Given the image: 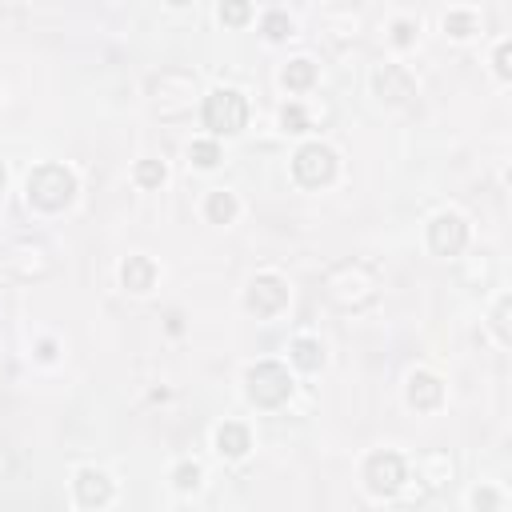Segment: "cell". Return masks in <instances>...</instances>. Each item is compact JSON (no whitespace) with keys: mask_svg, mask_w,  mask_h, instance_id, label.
<instances>
[{"mask_svg":"<svg viewBox=\"0 0 512 512\" xmlns=\"http://www.w3.org/2000/svg\"><path fill=\"white\" fill-rule=\"evenodd\" d=\"M440 397H445V385H440L433 373H417L408 380V400H413L417 408H437Z\"/></svg>","mask_w":512,"mask_h":512,"instance_id":"8fae6325","label":"cell"},{"mask_svg":"<svg viewBox=\"0 0 512 512\" xmlns=\"http://www.w3.org/2000/svg\"><path fill=\"white\" fill-rule=\"evenodd\" d=\"M428 245H433L437 256H457L460 248L468 245V228L460 216H437L428 225Z\"/></svg>","mask_w":512,"mask_h":512,"instance_id":"52a82bcc","label":"cell"},{"mask_svg":"<svg viewBox=\"0 0 512 512\" xmlns=\"http://www.w3.org/2000/svg\"><path fill=\"white\" fill-rule=\"evenodd\" d=\"M508 305H512V300L505 296V300L497 305V316H493V328H497V336H500V340H508Z\"/></svg>","mask_w":512,"mask_h":512,"instance_id":"cb8c5ba5","label":"cell"},{"mask_svg":"<svg viewBox=\"0 0 512 512\" xmlns=\"http://www.w3.org/2000/svg\"><path fill=\"white\" fill-rule=\"evenodd\" d=\"M288 33H293V25H288L285 13H268V16H265V36H268V40H285Z\"/></svg>","mask_w":512,"mask_h":512,"instance_id":"ffe728a7","label":"cell"},{"mask_svg":"<svg viewBox=\"0 0 512 512\" xmlns=\"http://www.w3.org/2000/svg\"><path fill=\"white\" fill-rule=\"evenodd\" d=\"M313 80H316V65H313V60H293V65L285 68V85L296 88V93H300V88H308Z\"/></svg>","mask_w":512,"mask_h":512,"instance_id":"9a60e30c","label":"cell"},{"mask_svg":"<svg viewBox=\"0 0 512 512\" xmlns=\"http://www.w3.org/2000/svg\"><path fill=\"white\" fill-rule=\"evenodd\" d=\"M173 5H188V0H173Z\"/></svg>","mask_w":512,"mask_h":512,"instance_id":"f1b7e54d","label":"cell"},{"mask_svg":"<svg viewBox=\"0 0 512 512\" xmlns=\"http://www.w3.org/2000/svg\"><path fill=\"white\" fill-rule=\"evenodd\" d=\"M445 28H448L453 36H468V33L477 28V20H473V13H448V16H445Z\"/></svg>","mask_w":512,"mask_h":512,"instance_id":"44dd1931","label":"cell"},{"mask_svg":"<svg viewBox=\"0 0 512 512\" xmlns=\"http://www.w3.org/2000/svg\"><path fill=\"white\" fill-rule=\"evenodd\" d=\"M76 497L80 505H108V497H113V485H108L105 473H96V468H85V473L76 477Z\"/></svg>","mask_w":512,"mask_h":512,"instance_id":"30bf717a","label":"cell"},{"mask_svg":"<svg viewBox=\"0 0 512 512\" xmlns=\"http://www.w3.org/2000/svg\"><path fill=\"white\" fill-rule=\"evenodd\" d=\"M0 193H5V168H0Z\"/></svg>","mask_w":512,"mask_h":512,"instance_id":"83f0119b","label":"cell"},{"mask_svg":"<svg viewBox=\"0 0 512 512\" xmlns=\"http://www.w3.org/2000/svg\"><path fill=\"white\" fill-rule=\"evenodd\" d=\"M245 120H248V105H245V96H240L236 88H216V93L205 100V125L213 128L216 136L240 133Z\"/></svg>","mask_w":512,"mask_h":512,"instance_id":"3957f363","label":"cell"},{"mask_svg":"<svg viewBox=\"0 0 512 512\" xmlns=\"http://www.w3.org/2000/svg\"><path fill=\"white\" fill-rule=\"evenodd\" d=\"M376 93L385 96V100H393V105H405V100L417 93V85H413V76H408L405 68L385 65V68L376 73Z\"/></svg>","mask_w":512,"mask_h":512,"instance_id":"9c48e42d","label":"cell"},{"mask_svg":"<svg viewBox=\"0 0 512 512\" xmlns=\"http://www.w3.org/2000/svg\"><path fill=\"white\" fill-rule=\"evenodd\" d=\"M325 296L333 300L336 308H365L368 300L376 296V276L368 273L365 265L345 260V265H336L333 273L325 276Z\"/></svg>","mask_w":512,"mask_h":512,"instance_id":"6da1fadb","label":"cell"},{"mask_svg":"<svg viewBox=\"0 0 512 512\" xmlns=\"http://www.w3.org/2000/svg\"><path fill=\"white\" fill-rule=\"evenodd\" d=\"M473 505H477V508H497V497H493V493H477Z\"/></svg>","mask_w":512,"mask_h":512,"instance_id":"4316f807","label":"cell"},{"mask_svg":"<svg viewBox=\"0 0 512 512\" xmlns=\"http://www.w3.org/2000/svg\"><path fill=\"white\" fill-rule=\"evenodd\" d=\"M408 40H413V25H405V20H400V25H397V45H408Z\"/></svg>","mask_w":512,"mask_h":512,"instance_id":"484cf974","label":"cell"},{"mask_svg":"<svg viewBox=\"0 0 512 512\" xmlns=\"http://www.w3.org/2000/svg\"><path fill=\"white\" fill-rule=\"evenodd\" d=\"M173 480H176L180 493H188V488H196V485H200V468H196V465H180Z\"/></svg>","mask_w":512,"mask_h":512,"instance_id":"7402d4cb","label":"cell"},{"mask_svg":"<svg viewBox=\"0 0 512 512\" xmlns=\"http://www.w3.org/2000/svg\"><path fill=\"white\" fill-rule=\"evenodd\" d=\"M365 480H368V488H373L376 497H393L397 488L405 485V460H400L397 453H376V457H368Z\"/></svg>","mask_w":512,"mask_h":512,"instance_id":"8992f818","label":"cell"},{"mask_svg":"<svg viewBox=\"0 0 512 512\" xmlns=\"http://www.w3.org/2000/svg\"><path fill=\"white\" fill-rule=\"evenodd\" d=\"M156 280V268L148 256H128L125 265V288H133V293H145V288H153Z\"/></svg>","mask_w":512,"mask_h":512,"instance_id":"7c38bea8","label":"cell"},{"mask_svg":"<svg viewBox=\"0 0 512 512\" xmlns=\"http://www.w3.org/2000/svg\"><path fill=\"white\" fill-rule=\"evenodd\" d=\"M280 120H285L288 133H305V125H308L305 113H300V105H288V108H285V116H280Z\"/></svg>","mask_w":512,"mask_h":512,"instance_id":"603a6c76","label":"cell"},{"mask_svg":"<svg viewBox=\"0 0 512 512\" xmlns=\"http://www.w3.org/2000/svg\"><path fill=\"white\" fill-rule=\"evenodd\" d=\"M233 216H236L233 193H213V196H208V220H213V225H228Z\"/></svg>","mask_w":512,"mask_h":512,"instance_id":"2e32d148","label":"cell"},{"mask_svg":"<svg viewBox=\"0 0 512 512\" xmlns=\"http://www.w3.org/2000/svg\"><path fill=\"white\" fill-rule=\"evenodd\" d=\"M136 180L145 188L160 185V180H165V165H160V160H140V165H136Z\"/></svg>","mask_w":512,"mask_h":512,"instance_id":"d6986e66","label":"cell"},{"mask_svg":"<svg viewBox=\"0 0 512 512\" xmlns=\"http://www.w3.org/2000/svg\"><path fill=\"white\" fill-rule=\"evenodd\" d=\"M293 173L300 185H308V188H320V185H328V180L336 176V156H333V148H325V145H305L296 153L293 160Z\"/></svg>","mask_w":512,"mask_h":512,"instance_id":"5b68a950","label":"cell"},{"mask_svg":"<svg viewBox=\"0 0 512 512\" xmlns=\"http://www.w3.org/2000/svg\"><path fill=\"white\" fill-rule=\"evenodd\" d=\"M188 156H193V165H200V168H216L220 165V148L213 145V140H196Z\"/></svg>","mask_w":512,"mask_h":512,"instance_id":"ac0fdd59","label":"cell"},{"mask_svg":"<svg viewBox=\"0 0 512 512\" xmlns=\"http://www.w3.org/2000/svg\"><path fill=\"white\" fill-rule=\"evenodd\" d=\"M248 397H253L260 408L285 405V400L293 397V380H288V368H285V365H273V360L256 365L253 373H248Z\"/></svg>","mask_w":512,"mask_h":512,"instance_id":"277c9868","label":"cell"},{"mask_svg":"<svg viewBox=\"0 0 512 512\" xmlns=\"http://www.w3.org/2000/svg\"><path fill=\"white\" fill-rule=\"evenodd\" d=\"M216 448H220V457H245L248 453V428L245 425H225L216 433Z\"/></svg>","mask_w":512,"mask_h":512,"instance_id":"4fadbf2b","label":"cell"},{"mask_svg":"<svg viewBox=\"0 0 512 512\" xmlns=\"http://www.w3.org/2000/svg\"><path fill=\"white\" fill-rule=\"evenodd\" d=\"M497 73H500V76H508V73H512V68H508V45H500V48H497Z\"/></svg>","mask_w":512,"mask_h":512,"instance_id":"d4e9b609","label":"cell"},{"mask_svg":"<svg viewBox=\"0 0 512 512\" xmlns=\"http://www.w3.org/2000/svg\"><path fill=\"white\" fill-rule=\"evenodd\" d=\"M285 305H288L285 280H276V276H256L253 280V288H248V308H253L256 316H273Z\"/></svg>","mask_w":512,"mask_h":512,"instance_id":"ba28073f","label":"cell"},{"mask_svg":"<svg viewBox=\"0 0 512 512\" xmlns=\"http://www.w3.org/2000/svg\"><path fill=\"white\" fill-rule=\"evenodd\" d=\"M73 193H76V180L60 165H40V168H33V176H28V200H33L36 208H45V213H60V208L73 200Z\"/></svg>","mask_w":512,"mask_h":512,"instance_id":"7a4b0ae2","label":"cell"},{"mask_svg":"<svg viewBox=\"0 0 512 512\" xmlns=\"http://www.w3.org/2000/svg\"><path fill=\"white\" fill-rule=\"evenodd\" d=\"M293 360L305 368V373H316V368L325 365V348H320L316 340H296V345H293Z\"/></svg>","mask_w":512,"mask_h":512,"instance_id":"5bb4252c","label":"cell"},{"mask_svg":"<svg viewBox=\"0 0 512 512\" xmlns=\"http://www.w3.org/2000/svg\"><path fill=\"white\" fill-rule=\"evenodd\" d=\"M248 16H253V5H248V0H225V5H220V20L233 28H240Z\"/></svg>","mask_w":512,"mask_h":512,"instance_id":"e0dca14e","label":"cell"}]
</instances>
